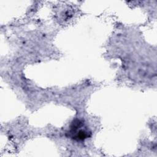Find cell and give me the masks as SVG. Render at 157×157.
<instances>
[{"mask_svg":"<svg viewBox=\"0 0 157 157\" xmlns=\"http://www.w3.org/2000/svg\"><path fill=\"white\" fill-rule=\"evenodd\" d=\"M83 127H84V124L83 122L80 120L73 121L69 131L73 139L76 140H83L90 136V132L86 129H82Z\"/></svg>","mask_w":157,"mask_h":157,"instance_id":"obj_1","label":"cell"}]
</instances>
